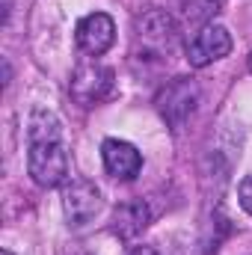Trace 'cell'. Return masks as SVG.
Masks as SVG:
<instances>
[{
    "label": "cell",
    "mask_w": 252,
    "mask_h": 255,
    "mask_svg": "<svg viewBox=\"0 0 252 255\" xmlns=\"http://www.w3.org/2000/svg\"><path fill=\"white\" fill-rule=\"evenodd\" d=\"M30 175L39 187H57L68 175V154L63 142H30V157H27Z\"/></svg>",
    "instance_id": "cell-1"
},
{
    "label": "cell",
    "mask_w": 252,
    "mask_h": 255,
    "mask_svg": "<svg viewBox=\"0 0 252 255\" xmlns=\"http://www.w3.org/2000/svg\"><path fill=\"white\" fill-rule=\"evenodd\" d=\"M113 89V71L107 65L98 63H83L71 71V80H68V92L77 104L83 107H92L98 101H104Z\"/></svg>",
    "instance_id": "cell-2"
},
{
    "label": "cell",
    "mask_w": 252,
    "mask_h": 255,
    "mask_svg": "<svg viewBox=\"0 0 252 255\" xmlns=\"http://www.w3.org/2000/svg\"><path fill=\"white\" fill-rule=\"evenodd\" d=\"M232 51V33L223 24H205L187 45V63L193 68H205L214 60L229 57Z\"/></svg>",
    "instance_id": "cell-3"
},
{
    "label": "cell",
    "mask_w": 252,
    "mask_h": 255,
    "mask_svg": "<svg viewBox=\"0 0 252 255\" xmlns=\"http://www.w3.org/2000/svg\"><path fill=\"white\" fill-rule=\"evenodd\" d=\"M63 208H65V217L71 226H86L98 211H101V193L92 181L86 178H77L71 181L63 193Z\"/></svg>",
    "instance_id": "cell-4"
},
{
    "label": "cell",
    "mask_w": 252,
    "mask_h": 255,
    "mask_svg": "<svg viewBox=\"0 0 252 255\" xmlns=\"http://www.w3.org/2000/svg\"><path fill=\"white\" fill-rule=\"evenodd\" d=\"M74 36H77V48L83 54L101 57L113 45V39H116V24H113V18L107 12H92V15H86L77 24V33Z\"/></svg>",
    "instance_id": "cell-5"
},
{
    "label": "cell",
    "mask_w": 252,
    "mask_h": 255,
    "mask_svg": "<svg viewBox=\"0 0 252 255\" xmlns=\"http://www.w3.org/2000/svg\"><path fill=\"white\" fill-rule=\"evenodd\" d=\"M101 157H104V169L113 178H122V181L136 178L139 169H142V154L125 139H104Z\"/></svg>",
    "instance_id": "cell-6"
},
{
    "label": "cell",
    "mask_w": 252,
    "mask_h": 255,
    "mask_svg": "<svg viewBox=\"0 0 252 255\" xmlns=\"http://www.w3.org/2000/svg\"><path fill=\"white\" fill-rule=\"evenodd\" d=\"M136 33H139V42L142 45H148V48H154V51H169L172 45H175V39H178V27H175V21L166 15V12H148L145 18H139V24H136Z\"/></svg>",
    "instance_id": "cell-7"
},
{
    "label": "cell",
    "mask_w": 252,
    "mask_h": 255,
    "mask_svg": "<svg viewBox=\"0 0 252 255\" xmlns=\"http://www.w3.org/2000/svg\"><path fill=\"white\" fill-rule=\"evenodd\" d=\"M148 226V208L142 202H125L116 208V232L122 238H136Z\"/></svg>",
    "instance_id": "cell-8"
},
{
    "label": "cell",
    "mask_w": 252,
    "mask_h": 255,
    "mask_svg": "<svg viewBox=\"0 0 252 255\" xmlns=\"http://www.w3.org/2000/svg\"><path fill=\"white\" fill-rule=\"evenodd\" d=\"M27 136L30 142H60L63 136V125L54 113L48 110H36L30 116V125H27Z\"/></svg>",
    "instance_id": "cell-9"
},
{
    "label": "cell",
    "mask_w": 252,
    "mask_h": 255,
    "mask_svg": "<svg viewBox=\"0 0 252 255\" xmlns=\"http://www.w3.org/2000/svg\"><path fill=\"white\" fill-rule=\"evenodd\" d=\"M220 0H187V15L190 18H211L217 12Z\"/></svg>",
    "instance_id": "cell-10"
},
{
    "label": "cell",
    "mask_w": 252,
    "mask_h": 255,
    "mask_svg": "<svg viewBox=\"0 0 252 255\" xmlns=\"http://www.w3.org/2000/svg\"><path fill=\"white\" fill-rule=\"evenodd\" d=\"M238 199H241L244 211H247V214H252V175H247V178L241 181V190H238Z\"/></svg>",
    "instance_id": "cell-11"
},
{
    "label": "cell",
    "mask_w": 252,
    "mask_h": 255,
    "mask_svg": "<svg viewBox=\"0 0 252 255\" xmlns=\"http://www.w3.org/2000/svg\"><path fill=\"white\" fill-rule=\"evenodd\" d=\"M130 255H160V253H157V250H151V247H136Z\"/></svg>",
    "instance_id": "cell-12"
},
{
    "label": "cell",
    "mask_w": 252,
    "mask_h": 255,
    "mask_svg": "<svg viewBox=\"0 0 252 255\" xmlns=\"http://www.w3.org/2000/svg\"><path fill=\"white\" fill-rule=\"evenodd\" d=\"M0 255H12V253H9V250H3V253H0Z\"/></svg>",
    "instance_id": "cell-13"
},
{
    "label": "cell",
    "mask_w": 252,
    "mask_h": 255,
    "mask_svg": "<svg viewBox=\"0 0 252 255\" xmlns=\"http://www.w3.org/2000/svg\"><path fill=\"white\" fill-rule=\"evenodd\" d=\"M250 71H252V54H250Z\"/></svg>",
    "instance_id": "cell-14"
}]
</instances>
